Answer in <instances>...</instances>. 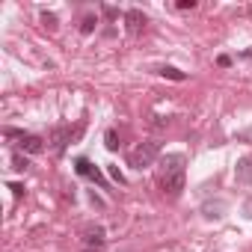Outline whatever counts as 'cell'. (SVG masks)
Returning <instances> with one entry per match:
<instances>
[{
	"mask_svg": "<svg viewBox=\"0 0 252 252\" xmlns=\"http://www.w3.org/2000/svg\"><path fill=\"white\" fill-rule=\"evenodd\" d=\"M160 187L169 199H178L184 190V155H166L163 158V175Z\"/></svg>",
	"mask_w": 252,
	"mask_h": 252,
	"instance_id": "obj_1",
	"label": "cell"
},
{
	"mask_svg": "<svg viewBox=\"0 0 252 252\" xmlns=\"http://www.w3.org/2000/svg\"><path fill=\"white\" fill-rule=\"evenodd\" d=\"M158 158H160V143H158V140H149V143H140L137 149L128 152V166H134V169H149V166H155Z\"/></svg>",
	"mask_w": 252,
	"mask_h": 252,
	"instance_id": "obj_2",
	"label": "cell"
},
{
	"mask_svg": "<svg viewBox=\"0 0 252 252\" xmlns=\"http://www.w3.org/2000/svg\"><path fill=\"white\" fill-rule=\"evenodd\" d=\"M74 169H77V175H83V178H92V181H95V184H101V187L107 184V181L101 178L98 166H92V163H89L86 158H77V160H74Z\"/></svg>",
	"mask_w": 252,
	"mask_h": 252,
	"instance_id": "obj_3",
	"label": "cell"
},
{
	"mask_svg": "<svg viewBox=\"0 0 252 252\" xmlns=\"http://www.w3.org/2000/svg\"><path fill=\"white\" fill-rule=\"evenodd\" d=\"M125 24H128V33L131 36H140L143 27H146V15L140 9H128V12H125Z\"/></svg>",
	"mask_w": 252,
	"mask_h": 252,
	"instance_id": "obj_4",
	"label": "cell"
},
{
	"mask_svg": "<svg viewBox=\"0 0 252 252\" xmlns=\"http://www.w3.org/2000/svg\"><path fill=\"white\" fill-rule=\"evenodd\" d=\"M71 137H74L71 128H54V131H51V146H54V152H65V146L71 143Z\"/></svg>",
	"mask_w": 252,
	"mask_h": 252,
	"instance_id": "obj_5",
	"label": "cell"
},
{
	"mask_svg": "<svg viewBox=\"0 0 252 252\" xmlns=\"http://www.w3.org/2000/svg\"><path fill=\"white\" fill-rule=\"evenodd\" d=\"M18 149H21V152H27V155H39V152L45 149V143H42V137H33V134H18Z\"/></svg>",
	"mask_w": 252,
	"mask_h": 252,
	"instance_id": "obj_6",
	"label": "cell"
},
{
	"mask_svg": "<svg viewBox=\"0 0 252 252\" xmlns=\"http://www.w3.org/2000/svg\"><path fill=\"white\" fill-rule=\"evenodd\" d=\"M234 178L243 184H252V158H240L234 166Z\"/></svg>",
	"mask_w": 252,
	"mask_h": 252,
	"instance_id": "obj_7",
	"label": "cell"
},
{
	"mask_svg": "<svg viewBox=\"0 0 252 252\" xmlns=\"http://www.w3.org/2000/svg\"><path fill=\"white\" fill-rule=\"evenodd\" d=\"M86 246L89 249H101L104 246V231L101 228H89L86 231Z\"/></svg>",
	"mask_w": 252,
	"mask_h": 252,
	"instance_id": "obj_8",
	"label": "cell"
},
{
	"mask_svg": "<svg viewBox=\"0 0 252 252\" xmlns=\"http://www.w3.org/2000/svg\"><path fill=\"white\" fill-rule=\"evenodd\" d=\"M202 211H205V217H208V220H220V217H222V211H225V202L220 199L217 205H205Z\"/></svg>",
	"mask_w": 252,
	"mask_h": 252,
	"instance_id": "obj_9",
	"label": "cell"
},
{
	"mask_svg": "<svg viewBox=\"0 0 252 252\" xmlns=\"http://www.w3.org/2000/svg\"><path fill=\"white\" fill-rule=\"evenodd\" d=\"M160 74H163V77H169V80H187V74H184V71H178L175 65H163V68H160Z\"/></svg>",
	"mask_w": 252,
	"mask_h": 252,
	"instance_id": "obj_10",
	"label": "cell"
},
{
	"mask_svg": "<svg viewBox=\"0 0 252 252\" xmlns=\"http://www.w3.org/2000/svg\"><path fill=\"white\" fill-rule=\"evenodd\" d=\"M95 24H98V18H95V15H86V18H83V24H80V33H92V30H95Z\"/></svg>",
	"mask_w": 252,
	"mask_h": 252,
	"instance_id": "obj_11",
	"label": "cell"
},
{
	"mask_svg": "<svg viewBox=\"0 0 252 252\" xmlns=\"http://www.w3.org/2000/svg\"><path fill=\"white\" fill-rule=\"evenodd\" d=\"M104 140H107V149H110V152H116V149H119V134H116L113 128L107 131V137H104Z\"/></svg>",
	"mask_w": 252,
	"mask_h": 252,
	"instance_id": "obj_12",
	"label": "cell"
},
{
	"mask_svg": "<svg viewBox=\"0 0 252 252\" xmlns=\"http://www.w3.org/2000/svg\"><path fill=\"white\" fill-rule=\"evenodd\" d=\"M27 166H30V163H27V160H24L21 155H15V158H12V169H18V172H24Z\"/></svg>",
	"mask_w": 252,
	"mask_h": 252,
	"instance_id": "obj_13",
	"label": "cell"
},
{
	"mask_svg": "<svg viewBox=\"0 0 252 252\" xmlns=\"http://www.w3.org/2000/svg\"><path fill=\"white\" fill-rule=\"evenodd\" d=\"M42 24L54 30V27H57V15H51V12H42Z\"/></svg>",
	"mask_w": 252,
	"mask_h": 252,
	"instance_id": "obj_14",
	"label": "cell"
},
{
	"mask_svg": "<svg viewBox=\"0 0 252 252\" xmlns=\"http://www.w3.org/2000/svg\"><path fill=\"white\" fill-rule=\"evenodd\" d=\"M110 178H113V181H119V184H125V175L119 172V166H110Z\"/></svg>",
	"mask_w": 252,
	"mask_h": 252,
	"instance_id": "obj_15",
	"label": "cell"
},
{
	"mask_svg": "<svg viewBox=\"0 0 252 252\" xmlns=\"http://www.w3.org/2000/svg\"><path fill=\"white\" fill-rule=\"evenodd\" d=\"M196 0H178V9H193Z\"/></svg>",
	"mask_w": 252,
	"mask_h": 252,
	"instance_id": "obj_16",
	"label": "cell"
},
{
	"mask_svg": "<svg viewBox=\"0 0 252 252\" xmlns=\"http://www.w3.org/2000/svg\"><path fill=\"white\" fill-rule=\"evenodd\" d=\"M104 15H107V18H116V15H119V12H116V9H113V6H104Z\"/></svg>",
	"mask_w": 252,
	"mask_h": 252,
	"instance_id": "obj_17",
	"label": "cell"
},
{
	"mask_svg": "<svg viewBox=\"0 0 252 252\" xmlns=\"http://www.w3.org/2000/svg\"><path fill=\"white\" fill-rule=\"evenodd\" d=\"M237 140H252V131H240V134H237Z\"/></svg>",
	"mask_w": 252,
	"mask_h": 252,
	"instance_id": "obj_18",
	"label": "cell"
},
{
	"mask_svg": "<svg viewBox=\"0 0 252 252\" xmlns=\"http://www.w3.org/2000/svg\"><path fill=\"white\" fill-rule=\"evenodd\" d=\"M83 252H101V249H89V246H86V249H83Z\"/></svg>",
	"mask_w": 252,
	"mask_h": 252,
	"instance_id": "obj_19",
	"label": "cell"
}]
</instances>
